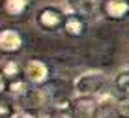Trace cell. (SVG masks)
<instances>
[{
  "label": "cell",
  "instance_id": "cell-1",
  "mask_svg": "<svg viewBox=\"0 0 129 118\" xmlns=\"http://www.w3.org/2000/svg\"><path fill=\"white\" fill-rule=\"evenodd\" d=\"M109 88V79L103 71L99 69H92V71H84L75 79L73 90L75 96H88V98H95L99 94L107 92Z\"/></svg>",
  "mask_w": 129,
  "mask_h": 118
},
{
  "label": "cell",
  "instance_id": "cell-2",
  "mask_svg": "<svg viewBox=\"0 0 129 118\" xmlns=\"http://www.w3.org/2000/svg\"><path fill=\"white\" fill-rule=\"evenodd\" d=\"M60 21H62V13L54 6H47L38 13V22L43 28H54L60 25Z\"/></svg>",
  "mask_w": 129,
  "mask_h": 118
},
{
  "label": "cell",
  "instance_id": "cell-3",
  "mask_svg": "<svg viewBox=\"0 0 129 118\" xmlns=\"http://www.w3.org/2000/svg\"><path fill=\"white\" fill-rule=\"evenodd\" d=\"M21 43H23V39H21L19 32H15V30H2L0 32V49L2 51H19L21 49Z\"/></svg>",
  "mask_w": 129,
  "mask_h": 118
},
{
  "label": "cell",
  "instance_id": "cell-4",
  "mask_svg": "<svg viewBox=\"0 0 129 118\" xmlns=\"http://www.w3.org/2000/svg\"><path fill=\"white\" fill-rule=\"evenodd\" d=\"M24 73L28 77V81H32V83H41V81L47 79V66L43 64V62H39V60H32V62L26 64Z\"/></svg>",
  "mask_w": 129,
  "mask_h": 118
},
{
  "label": "cell",
  "instance_id": "cell-5",
  "mask_svg": "<svg viewBox=\"0 0 129 118\" xmlns=\"http://www.w3.org/2000/svg\"><path fill=\"white\" fill-rule=\"evenodd\" d=\"M105 11L112 19H120V17H123L129 11V4L125 0H109L105 4Z\"/></svg>",
  "mask_w": 129,
  "mask_h": 118
},
{
  "label": "cell",
  "instance_id": "cell-6",
  "mask_svg": "<svg viewBox=\"0 0 129 118\" xmlns=\"http://www.w3.org/2000/svg\"><path fill=\"white\" fill-rule=\"evenodd\" d=\"M26 4H28V0H6V11L10 15H19V13H23Z\"/></svg>",
  "mask_w": 129,
  "mask_h": 118
},
{
  "label": "cell",
  "instance_id": "cell-7",
  "mask_svg": "<svg viewBox=\"0 0 129 118\" xmlns=\"http://www.w3.org/2000/svg\"><path fill=\"white\" fill-rule=\"evenodd\" d=\"M66 30L71 34V36H79L82 32V22L77 19V17H69L68 22H66Z\"/></svg>",
  "mask_w": 129,
  "mask_h": 118
},
{
  "label": "cell",
  "instance_id": "cell-8",
  "mask_svg": "<svg viewBox=\"0 0 129 118\" xmlns=\"http://www.w3.org/2000/svg\"><path fill=\"white\" fill-rule=\"evenodd\" d=\"M116 86H118L120 92L127 94V90H129V69L122 71V73L116 77Z\"/></svg>",
  "mask_w": 129,
  "mask_h": 118
},
{
  "label": "cell",
  "instance_id": "cell-9",
  "mask_svg": "<svg viewBox=\"0 0 129 118\" xmlns=\"http://www.w3.org/2000/svg\"><path fill=\"white\" fill-rule=\"evenodd\" d=\"M97 8V0H81L79 2V10H81L84 15H94Z\"/></svg>",
  "mask_w": 129,
  "mask_h": 118
},
{
  "label": "cell",
  "instance_id": "cell-10",
  "mask_svg": "<svg viewBox=\"0 0 129 118\" xmlns=\"http://www.w3.org/2000/svg\"><path fill=\"white\" fill-rule=\"evenodd\" d=\"M17 71H19V66H17V62H10V60H8L6 66H4V75L13 77V75H17Z\"/></svg>",
  "mask_w": 129,
  "mask_h": 118
},
{
  "label": "cell",
  "instance_id": "cell-11",
  "mask_svg": "<svg viewBox=\"0 0 129 118\" xmlns=\"http://www.w3.org/2000/svg\"><path fill=\"white\" fill-rule=\"evenodd\" d=\"M26 92H28V90H26L24 83H13L11 84V94H15V96H24Z\"/></svg>",
  "mask_w": 129,
  "mask_h": 118
},
{
  "label": "cell",
  "instance_id": "cell-12",
  "mask_svg": "<svg viewBox=\"0 0 129 118\" xmlns=\"http://www.w3.org/2000/svg\"><path fill=\"white\" fill-rule=\"evenodd\" d=\"M116 109H118V112H120L123 118H129V99H123V101H120Z\"/></svg>",
  "mask_w": 129,
  "mask_h": 118
},
{
  "label": "cell",
  "instance_id": "cell-13",
  "mask_svg": "<svg viewBox=\"0 0 129 118\" xmlns=\"http://www.w3.org/2000/svg\"><path fill=\"white\" fill-rule=\"evenodd\" d=\"M13 118H30V116L26 114V112H17V114L13 116Z\"/></svg>",
  "mask_w": 129,
  "mask_h": 118
},
{
  "label": "cell",
  "instance_id": "cell-14",
  "mask_svg": "<svg viewBox=\"0 0 129 118\" xmlns=\"http://www.w3.org/2000/svg\"><path fill=\"white\" fill-rule=\"evenodd\" d=\"M34 118H51V116H49L47 112H39V114H38V116H34Z\"/></svg>",
  "mask_w": 129,
  "mask_h": 118
},
{
  "label": "cell",
  "instance_id": "cell-15",
  "mask_svg": "<svg viewBox=\"0 0 129 118\" xmlns=\"http://www.w3.org/2000/svg\"><path fill=\"white\" fill-rule=\"evenodd\" d=\"M2 90H4V79L0 77V92H2Z\"/></svg>",
  "mask_w": 129,
  "mask_h": 118
},
{
  "label": "cell",
  "instance_id": "cell-16",
  "mask_svg": "<svg viewBox=\"0 0 129 118\" xmlns=\"http://www.w3.org/2000/svg\"><path fill=\"white\" fill-rule=\"evenodd\" d=\"M79 118H97L95 114H90V116H79Z\"/></svg>",
  "mask_w": 129,
  "mask_h": 118
}]
</instances>
